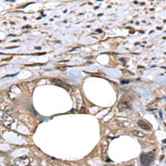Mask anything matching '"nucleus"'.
<instances>
[{"instance_id": "1", "label": "nucleus", "mask_w": 166, "mask_h": 166, "mask_svg": "<svg viewBox=\"0 0 166 166\" xmlns=\"http://www.w3.org/2000/svg\"><path fill=\"white\" fill-rule=\"evenodd\" d=\"M154 159V153L153 152H148L142 153L140 155L141 166H149Z\"/></svg>"}, {"instance_id": "2", "label": "nucleus", "mask_w": 166, "mask_h": 166, "mask_svg": "<svg viewBox=\"0 0 166 166\" xmlns=\"http://www.w3.org/2000/svg\"><path fill=\"white\" fill-rule=\"evenodd\" d=\"M0 121L2 123L4 126L10 128L12 123H13V119L11 116L7 115L6 112L0 111Z\"/></svg>"}, {"instance_id": "3", "label": "nucleus", "mask_w": 166, "mask_h": 166, "mask_svg": "<svg viewBox=\"0 0 166 166\" xmlns=\"http://www.w3.org/2000/svg\"><path fill=\"white\" fill-rule=\"evenodd\" d=\"M129 101H130V96L128 95H126L121 98L120 102L118 103V109L119 111L122 112V111L125 110L127 108L129 107Z\"/></svg>"}, {"instance_id": "4", "label": "nucleus", "mask_w": 166, "mask_h": 166, "mask_svg": "<svg viewBox=\"0 0 166 166\" xmlns=\"http://www.w3.org/2000/svg\"><path fill=\"white\" fill-rule=\"evenodd\" d=\"M30 160L27 156H20L14 160V164L16 166H29Z\"/></svg>"}, {"instance_id": "5", "label": "nucleus", "mask_w": 166, "mask_h": 166, "mask_svg": "<svg viewBox=\"0 0 166 166\" xmlns=\"http://www.w3.org/2000/svg\"><path fill=\"white\" fill-rule=\"evenodd\" d=\"M137 125H138L139 127L142 128V130H145V131H150V130L151 129V125L143 120H138V122H137Z\"/></svg>"}, {"instance_id": "6", "label": "nucleus", "mask_w": 166, "mask_h": 166, "mask_svg": "<svg viewBox=\"0 0 166 166\" xmlns=\"http://www.w3.org/2000/svg\"><path fill=\"white\" fill-rule=\"evenodd\" d=\"M52 81H53V84H56V85L59 86V87H64V88H65L66 90H70V87H68V85H67L66 83H64L63 81H62V80L53 79V80H52Z\"/></svg>"}, {"instance_id": "7", "label": "nucleus", "mask_w": 166, "mask_h": 166, "mask_svg": "<svg viewBox=\"0 0 166 166\" xmlns=\"http://www.w3.org/2000/svg\"><path fill=\"white\" fill-rule=\"evenodd\" d=\"M132 134L135 136V137H140V138H143V137H145V133L141 131H138V130H134V131H132Z\"/></svg>"}, {"instance_id": "8", "label": "nucleus", "mask_w": 166, "mask_h": 166, "mask_svg": "<svg viewBox=\"0 0 166 166\" xmlns=\"http://www.w3.org/2000/svg\"><path fill=\"white\" fill-rule=\"evenodd\" d=\"M128 166H134V165H128Z\"/></svg>"}, {"instance_id": "9", "label": "nucleus", "mask_w": 166, "mask_h": 166, "mask_svg": "<svg viewBox=\"0 0 166 166\" xmlns=\"http://www.w3.org/2000/svg\"><path fill=\"white\" fill-rule=\"evenodd\" d=\"M107 166H110V165H107Z\"/></svg>"}]
</instances>
